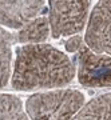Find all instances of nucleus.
Segmentation results:
<instances>
[{"mask_svg": "<svg viewBox=\"0 0 111 120\" xmlns=\"http://www.w3.org/2000/svg\"><path fill=\"white\" fill-rule=\"evenodd\" d=\"M46 0H0V24L8 28H21L39 17Z\"/></svg>", "mask_w": 111, "mask_h": 120, "instance_id": "6", "label": "nucleus"}, {"mask_svg": "<svg viewBox=\"0 0 111 120\" xmlns=\"http://www.w3.org/2000/svg\"><path fill=\"white\" fill-rule=\"evenodd\" d=\"M84 41L95 53L111 56V0H99L94 7Z\"/></svg>", "mask_w": 111, "mask_h": 120, "instance_id": "4", "label": "nucleus"}, {"mask_svg": "<svg viewBox=\"0 0 111 120\" xmlns=\"http://www.w3.org/2000/svg\"><path fill=\"white\" fill-rule=\"evenodd\" d=\"M78 80L86 87H111V56L84 45L78 55Z\"/></svg>", "mask_w": 111, "mask_h": 120, "instance_id": "5", "label": "nucleus"}, {"mask_svg": "<svg viewBox=\"0 0 111 120\" xmlns=\"http://www.w3.org/2000/svg\"><path fill=\"white\" fill-rule=\"evenodd\" d=\"M83 47H84V45H83V38L79 36V35H75V36L70 38L68 40L66 41V49L68 52L80 51Z\"/></svg>", "mask_w": 111, "mask_h": 120, "instance_id": "11", "label": "nucleus"}, {"mask_svg": "<svg viewBox=\"0 0 111 120\" xmlns=\"http://www.w3.org/2000/svg\"><path fill=\"white\" fill-rule=\"evenodd\" d=\"M13 41H15V36L0 27V88L8 84V80L11 77Z\"/></svg>", "mask_w": 111, "mask_h": 120, "instance_id": "9", "label": "nucleus"}, {"mask_svg": "<svg viewBox=\"0 0 111 120\" xmlns=\"http://www.w3.org/2000/svg\"><path fill=\"white\" fill-rule=\"evenodd\" d=\"M72 120H111V94L100 95L84 104Z\"/></svg>", "mask_w": 111, "mask_h": 120, "instance_id": "8", "label": "nucleus"}, {"mask_svg": "<svg viewBox=\"0 0 111 120\" xmlns=\"http://www.w3.org/2000/svg\"><path fill=\"white\" fill-rule=\"evenodd\" d=\"M0 120H30V116H27L17 96L0 94Z\"/></svg>", "mask_w": 111, "mask_h": 120, "instance_id": "10", "label": "nucleus"}, {"mask_svg": "<svg viewBox=\"0 0 111 120\" xmlns=\"http://www.w3.org/2000/svg\"><path fill=\"white\" fill-rule=\"evenodd\" d=\"M75 67L62 51L48 44H27L16 51L12 88L32 91L58 88L72 82Z\"/></svg>", "mask_w": 111, "mask_h": 120, "instance_id": "1", "label": "nucleus"}, {"mask_svg": "<svg viewBox=\"0 0 111 120\" xmlns=\"http://www.w3.org/2000/svg\"><path fill=\"white\" fill-rule=\"evenodd\" d=\"M84 105V96L76 90H56L34 94L26 103L31 120H72Z\"/></svg>", "mask_w": 111, "mask_h": 120, "instance_id": "2", "label": "nucleus"}, {"mask_svg": "<svg viewBox=\"0 0 111 120\" xmlns=\"http://www.w3.org/2000/svg\"><path fill=\"white\" fill-rule=\"evenodd\" d=\"M48 22L52 38L70 36L80 32L86 26L90 0H48Z\"/></svg>", "mask_w": 111, "mask_h": 120, "instance_id": "3", "label": "nucleus"}, {"mask_svg": "<svg viewBox=\"0 0 111 120\" xmlns=\"http://www.w3.org/2000/svg\"><path fill=\"white\" fill-rule=\"evenodd\" d=\"M51 34V26L48 17L40 16L21 27L15 36V41L23 44H40L46 41Z\"/></svg>", "mask_w": 111, "mask_h": 120, "instance_id": "7", "label": "nucleus"}]
</instances>
